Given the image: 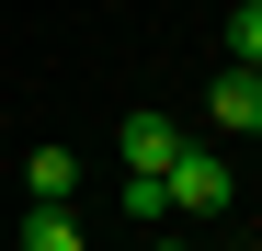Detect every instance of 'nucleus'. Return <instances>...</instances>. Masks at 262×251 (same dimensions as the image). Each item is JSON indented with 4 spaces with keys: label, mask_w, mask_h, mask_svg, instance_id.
<instances>
[{
    "label": "nucleus",
    "mask_w": 262,
    "mask_h": 251,
    "mask_svg": "<svg viewBox=\"0 0 262 251\" xmlns=\"http://www.w3.org/2000/svg\"><path fill=\"white\" fill-rule=\"evenodd\" d=\"M69 194H80V160L69 149H34L23 160V205H69Z\"/></svg>",
    "instance_id": "nucleus-4"
},
{
    "label": "nucleus",
    "mask_w": 262,
    "mask_h": 251,
    "mask_svg": "<svg viewBox=\"0 0 262 251\" xmlns=\"http://www.w3.org/2000/svg\"><path fill=\"white\" fill-rule=\"evenodd\" d=\"M114 160H125V172H171V160H183V114H160V103H137V114H125L114 126Z\"/></svg>",
    "instance_id": "nucleus-2"
},
{
    "label": "nucleus",
    "mask_w": 262,
    "mask_h": 251,
    "mask_svg": "<svg viewBox=\"0 0 262 251\" xmlns=\"http://www.w3.org/2000/svg\"><path fill=\"white\" fill-rule=\"evenodd\" d=\"M125 228H148V240H160V228H171V183H148V172H125Z\"/></svg>",
    "instance_id": "nucleus-7"
},
{
    "label": "nucleus",
    "mask_w": 262,
    "mask_h": 251,
    "mask_svg": "<svg viewBox=\"0 0 262 251\" xmlns=\"http://www.w3.org/2000/svg\"><path fill=\"white\" fill-rule=\"evenodd\" d=\"M205 114H216V137H262V69H216Z\"/></svg>",
    "instance_id": "nucleus-3"
},
{
    "label": "nucleus",
    "mask_w": 262,
    "mask_h": 251,
    "mask_svg": "<svg viewBox=\"0 0 262 251\" xmlns=\"http://www.w3.org/2000/svg\"><path fill=\"white\" fill-rule=\"evenodd\" d=\"M23 251H92L80 240V205H23Z\"/></svg>",
    "instance_id": "nucleus-5"
},
{
    "label": "nucleus",
    "mask_w": 262,
    "mask_h": 251,
    "mask_svg": "<svg viewBox=\"0 0 262 251\" xmlns=\"http://www.w3.org/2000/svg\"><path fill=\"white\" fill-rule=\"evenodd\" d=\"M216 57H228V69H262V0H228V23H216Z\"/></svg>",
    "instance_id": "nucleus-6"
},
{
    "label": "nucleus",
    "mask_w": 262,
    "mask_h": 251,
    "mask_svg": "<svg viewBox=\"0 0 262 251\" xmlns=\"http://www.w3.org/2000/svg\"><path fill=\"white\" fill-rule=\"evenodd\" d=\"M148 251H194V240H171V228H160V240H148Z\"/></svg>",
    "instance_id": "nucleus-8"
},
{
    "label": "nucleus",
    "mask_w": 262,
    "mask_h": 251,
    "mask_svg": "<svg viewBox=\"0 0 262 251\" xmlns=\"http://www.w3.org/2000/svg\"><path fill=\"white\" fill-rule=\"evenodd\" d=\"M171 217H228V205H239V172H228V160H216V137H183V160H171Z\"/></svg>",
    "instance_id": "nucleus-1"
}]
</instances>
